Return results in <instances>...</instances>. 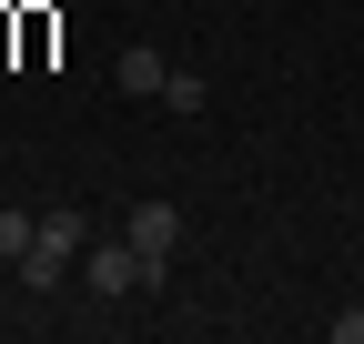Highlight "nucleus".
Masks as SVG:
<instances>
[{
	"label": "nucleus",
	"instance_id": "obj_1",
	"mask_svg": "<svg viewBox=\"0 0 364 344\" xmlns=\"http://www.w3.org/2000/svg\"><path fill=\"white\" fill-rule=\"evenodd\" d=\"M81 243H91V223L61 203V213H41V233H31V253H21V294H61V274H81Z\"/></svg>",
	"mask_w": 364,
	"mask_h": 344
},
{
	"label": "nucleus",
	"instance_id": "obj_2",
	"mask_svg": "<svg viewBox=\"0 0 364 344\" xmlns=\"http://www.w3.org/2000/svg\"><path fill=\"white\" fill-rule=\"evenodd\" d=\"M81 284L102 294V304H122V294H152V253L132 243V233H112V243H81Z\"/></svg>",
	"mask_w": 364,
	"mask_h": 344
},
{
	"label": "nucleus",
	"instance_id": "obj_3",
	"mask_svg": "<svg viewBox=\"0 0 364 344\" xmlns=\"http://www.w3.org/2000/svg\"><path fill=\"white\" fill-rule=\"evenodd\" d=\"M162 81H172V61L152 51V41H132V51L112 61V92H132V102H162Z\"/></svg>",
	"mask_w": 364,
	"mask_h": 344
},
{
	"label": "nucleus",
	"instance_id": "obj_4",
	"mask_svg": "<svg viewBox=\"0 0 364 344\" xmlns=\"http://www.w3.org/2000/svg\"><path fill=\"white\" fill-rule=\"evenodd\" d=\"M132 243H142V253H172L182 243V203H132V223H122Z\"/></svg>",
	"mask_w": 364,
	"mask_h": 344
},
{
	"label": "nucleus",
	"instance_id": "obj_5",
	"mask_svg": "<svg viewBox=\"0 0 364 344\" xmlns=\"http://www.w3.org/2000/svg\"><path fill=\"white\" fill-rule=\"evenodd\" d=\"M31 233H41V213H21V203H0V264H21V253H31Z\"/></svg>",
	"mask_w": 364,
	"mask_h": 344
},
{
	"label": "nucleus",
	"instance_id": "obj_6",
	"mask_svg": "<svg viewBox=\"0 0 364 344\" xmlns=\"http://www.w3.org/2000/svg\"><path fill=\"white\" fill-rule=\"evenodd\" d=\"M203 102H213V92H203V71H172V81H162V112H182V122H193Z\"/></svg>",
	"mask_w": 364,
	"mask_h": 344
},
{
	"label": "nucleus",
	"instance_id": "obj_7",
	"mask_svg": "<svg viewBox=\"0 0 364 344\" xmlns=\"http://www.w3.org/2000/svg\"><path fill=\"white\" fill-rule=\"evenodd\" d=\"M334 344H364V304H344V314H334Z\"/></svg>",
	"mask_w": 364,
	"mask_h": 344
},
{
	"label": "nucleus",
	"instance_id": "obj_8",
	"mask_svg": "<svg viewBox=\"0 0 364 344\" xmlns=\"http://www.w3.org/2000/svg\"><path fill=\"white\" fill-rule=\"evenodd\" d=\"M0 304H11V264H0Z\"/></svg>",
	"mask_w": 364,
	"mask_h": 344
}]
</instances>
